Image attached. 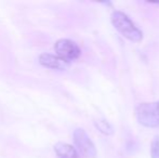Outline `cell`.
Masks as SVG:
<instances>
[{
  "mask_svg": "<svg viewBox=\"0 0 159 158\" xmlns=\"http://www.w3.org/2000/svg\"><path fill=\"white\" fill-rule=\"evenodd\" d=\"M151 156L152 158H159V135H156L152 142Z\"/></svg>",
  "mask_w": 159,
  "mask_h": 158,
  "instance_id": "8",
  "label": "cell"
},
{
  "mask_svg": "<svg viewBox=\"0 0 159 158\" xmlns=\"http://www.w3.org/2000/svg\"><path fill=\"white\" fill-rule=\"evenodd\" d=\"M57 158H80L78 151L70 144L59 142L53 147Z\"/></svg>",
  "mask_w": 159,
  "mask_h": 158,
  "instance_id": "6",
  "label": "cell"
},
{
  "mask_svg": "<svg viewBox=\"0 0 159 158\" xmlns=\"http://www.w3.org/2000/svg\"><path fill=\"white\" fill-rule=\"evenodd\" d=\"M111 20L114 27L127 39L134 42H139L143 39L142 30L130 20L126 13L121 11H115L111 14Z\"/></svg>",
  "mask_w": 159,
  "mask_h": 158,
  "instance_id": "1",
  "label": "cell"
},
{
  "mask_svg": "<svg viewBox=\"0 0 159 158\" xmlns=\"http://www.w3.org/2000/svg\"><path fill=\"white\" fill-rule=\"evenodd\" d=\"M54 51L59 57H61L66 63H70L79 59L81 54L79 46L75 41L67 38L59 39L54 44Z\"/></svg>",
  "mask_w": 159,
  "mask_h": 158,
  "instance_id": "3",
  "label": "cell"
},
{
  "mask_svg": "<svg viewBox=\"0 0 159 158\" xmlns=\"http://www.w3.org/2000/svg\"><path fill=\"white\" fill-rule=\"evenodd\" d=\"M74 143L78 152L86 158H94L96 156V148L89 134L82 128L75 129L73 133Z\"/></svg>",
  "mask_w": 159,
  "mask_h": 158,
  "instance_id": "4",
  "label": "cell"
},
{
  "mask_svg": "<svg viewBox=\"0 0 159 158\" xmlns=\"http://www.w3.org/2000/svg\"><path fill=\"white\" fill-rule=\"evenodd\" d=\"M135 113L138 121L144 127L147 128L159 127V101L139 104Z\"/></svg>",
  "mask_w": 159,
  "mask_h": 158,
  "instance_id": "2",
  "label": "cell"
},
{
  "mask_svg": "<svg viewBox=\"0 0 159 158\" xmlns=\"http://www.w3.org/2000/svg\"><path fill=\"white\" fill-rule=\"evenodd\" d=\"M94 124H95L96 128H98L102 133L107 134V135L113 134V132H114L113 127H111V124L106 121V120H95Z\"/></svg>",
  "mask_w": 159,
  "mask_h": 158,
  "instance_id": "7",
  "label": "cell"
},
{
  "mask_svg": "<svg viewBox=\"0 0 159 158\" xmlns=\"http://www.w3.org/2000/svg\"><path fill=\"white\" fill-rule=\"evenodd\" d=\"M38 61L41 66L49 70H65L67 66L69 65L65 61L59 57L57 54H51V53H42L38 56Z\"/></svg>",
  "mask_w": 159,
  "mask_h": 158,
  "instance_id": "5",
  "label": "cell"
}]
</instances>
